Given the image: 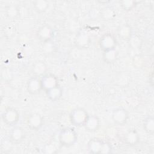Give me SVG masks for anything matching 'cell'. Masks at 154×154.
<instances>
[{
  "mask_svg": "<svg viewBox=\"0 0 154 154\" xmlns=\"http://www.w3.org/2000/svg\"><path fill=\"white\" fill-rule=\"evenodd\" d=\"M88 151L93 154L110 153L112 152V146L107 141L99 138H91L87 145Z\"/></svg>",
  "mask_w": 154,
  "mask_h": 154,
  "instance_id": "obj_1",
  "label": "cell"
},
{
  "mask_svg": "<svg viewBox=\"0 0 154 154\" xmlns=\"http://www.w3.org/2000/svg\"><path fill=\"white\" fill-rule=\"evenodd\" d=\"M58 141L60 144L66 147L73 146L78 141V134L74 128L65 127L58 134Z\"/></svg>",
  "mask_w": 154,
  "mask_h": 154,
  "instance_id": "obj_2",
  "label": "cell"
},
{
  "mask_svg": "<svg viewBox=\"0 0 154 154\" xmlns=\"http://www.w3.org/2000/svg\"><path fill=\"white\" fill-rule=\"evenodd\" d=\"M89 114L82 107L73 109L69 114V120L72 125L76 127L84 126Z\"/></svg>",
  "mask_w": 154,
  "mask_h": 154,
  "instance_id": "obj_3",
  "label": "cell"
},
{
  "mask_svg": "<svg viewBox=\"0 0 154 154\" xmlns=\"http://www.w3.org/2000/svg\"><path fill=\"white\" fill-rule=\"evenodd\" d=\"M1 118L5 125L10 127H14L16 126L19 121L20 114L16 109L8 107L2 113Z\"/></svg>",
  "mask_w": 154,
  "mask_h": 154,
  "instance_id": "obj_4",
  "label": "cell"
},
{
  "mask_svg": "<svg viewBox=\"0 0 154 154\" xmlns=\"http://www.w3.org/2000/svg\"><path fill=\"white\" fill-rule=\"evenodd\" d=\"M117 43L116 37L110 32L105 33L99 40V47L103 52L116 48Z\"/></svg>",
  "mask_w": 154,
  "mask_h": 154,
  "instance_id": "obj_5",
  "label": "cell"
},
{
  "mask_svg": "<svg viewBox=\"0 0 154 154\" xmlns=\"http://www.w3.org/2000/svg\"><path fill=\"white\" fill-rule=\"evenodd\" d=\"M44 123V117L40 113L34 112L28 115L26 124L29 129L37 131L41 129Z\"/></svg>",
  "mask_w": 154,
  "mask_h": 154,
  "instance_id": "obj_6",
  "label": "cell"
},
{
  "mask_svg": "<svg viewBox=\"0 0 154 154\" xmlns=\"http://www.w3.org/2000/svg\"><path fill=\"white\" fill-rule=\"evenodd\" d=\"M111 118L115 124L119 126H123L128 122L129 112L126 109L120 106L112 111Z\"/></svg>",
  "mask_w": 154,
  "mask_h": 154,
  "instance_id": "obj_7",
  "label": "cell"
},
{
  "mask_svg": "<svg viewBox=\"0 0 154 154\" xmlns=\"http://www.w3.org/2000/svg\"><path fill=\"white\" fill-rule=\"evenodd\" d=\"M121 141L129 146H136L140 141V136L135 129L127 130L121 137Z\"/></svg>",
  "mask_w": 154,
  "mask_h": 154,
  "instance_id": "obj_8",
  "label": "cell"
},
{
  "mask_svg": "<svg viewBox=\"0 0 154 154\" xmlns=\"http://www.w3.org/2000/svg\"><path fill=\"white\" fill-rule=\"evenodd\" d=\"M36 36L40 41L44 43L52 41L54 37V31L51 26L45 24L38 28L36 32Z\"/></svg>",
  "mask_w": 154,
  "mask_h": 154,
  "instance_id": "obj_9",
  "label": "cell"
},
{
  "mask_svg": "<svg viewBox=\"0 0 154 154\" xmlns=\"http://www.w3.org/2000/svg\"><path fill=\"white\" fill-rule=\"evenodd\" d=\"M91 42L89 34L84 31H80L75 38V45L79 49H87Z\"/></svg>",
  "mask_w": 154,
  "mask_h": 154,
  "instance_id": "obj_10",
  "label": "cell"
},
{
  "mask_svg": "<svg viewBox=\"0 0 154 154\" xmlns=\"http://www.w3.org/2000/svg\"><path fill=\"white\" fill-rule=\"evenodd\" d=\"M26 90L31 94L36 95L39 94L43 90L40 78L36 76L30 78L26 84Z\"/></svg>",
  "mask_w": 154,
  "mask_h": 154,
  "instance_id": "obj_11",
  "label": "cell"
},
{
  "mask_svg": "<svg viewBox=\"0 0 154 154\" xmlns=\"http://www.w3.org/2000/svg\"><path fill=\"white\" fill-rule=\"evenodd\" d=\"M26 137V132L25 130L17 126L13 127L9 134V138L10 141L14 144H18L21 143Z\"/></svg>",
  "mask_w": 154,
  "mask_h": 154,
  "instance_id": "obj_12",
  "label": "cell"
},
{
  "mask_svg": "<svg viewBox=\"0 0 154 154\" xmlns=\"http://www.w3.org/2000/svg\"><path fill=\"white\" fill-rule=\"evenodd\" d=\"M43 90L46 91L57 85L58 79L57 77L52 73H46L40 78Z\"/></svg>",
  "mask_w": 154,
  "mask_h": 154,
  "instance_id": "obj_13",
  "label": "cell"
},
{
  "mask_svg": "<svg viewBox=\"0 0 154 154\" xmlns=\"http://www.w3.org/2000/svg\"><path fill=\"white\" fill-rule=\"evenodd\" d=\"M100 126V121L99 118L96 115H89L84 127L87 131L94 132L97 131Z\"/></svg>",
  "mask_w": 154,
  "mask_h": 154,
  "instance_id": "obj_14",
  "label": "cell"
},
{
  "mask_svg": "<svg viewBox=\"0 0 154 154\" xmlns=\"http://www.w3.org/2000/svg\"><path fill=\"white\" fill-rule=\"evenodd\" d=\"M117 34L120 39L124 41H129L132 36V28L128 23L122 24L117 28Z\"/></svg>",
  "mask_w": 154,
  "mask_h": 154,
  "instance_id": "obj_15",
  "label": "cell"
},
{
  "mask_svg": "<svg viewBox=\"0 0 154 154\" xmlns=\"http://www.w3.org/2000/svg\"><path fill=\"white\" fill-rule=\"evenodd\" d=\"M47 98L51 102L59 100L63 95V88L58 84L46 91H45Z\"/></svg>",
  "mask_w": 154,
  "mask_h": 154,
  "instance_id": "obj_16",
  "label": "cell"
},
{
  "mask_svg": "<svg viewBox=\"0 0 154 154\" xmlns=\"http://www.w3.org/2000/svg\"><path fill=\"white\" fill-rule=\"evenodd\" d=\"M32 72L34 74V76L41 78L47 73V65L44 61L38 60L33 64L32 67Z\"/></svg>",
  "mask_w": 154,
  "mask_h": 154,
  "instance_id": "obj_17",
  "label": "cell"
},
{
  "mask_svg": "<svg viewBox=\"0 0 154 154\" xmlns=\"http://www.w3.org/2000/svg\"><path fill=\"white\" fill-rule=\"evenodd\" d=\"M116 16V12L114 8L110 6H105L100 10V17L105 21L113 20Z\"/></svg>",
  "mask_w": 154,
  "mask_h": 154,
  "instance_id": "obj_18",
  "label": "cell"
},
{
  "mask_svg": "<svg viewBox=\"0 0 154 154\" xmlns=\"http://www.w3.org/2000/svg\"><path fill=\"white\" fill-rule=\"evenodd\" d=\"M119 57L118 51L114 48L103 52L102 57L103 61L108 64L114 63L117 61Z\"/></svg>",
  "mask_w": 154,
  "mask_h": 154,
  "instance_id": "obj_19",
  "label": "cell"
},
{
  "mask_svg": "<svg viewBox=\"0 0 154 154\" xmlns=\"http://www.w3.org/2000/svg\"><path fill=\"white\" fill-rule=\"evenodd\" d=\"M143 128L147 134L153 135L154 134V118L153 116H148L144 119Z\"/></svg>",
  "mask_w": 154,
  "mask_h": 154,
  "instance_id": "obj_20",
  "label": "cell"
},
{
  "mask_svg": "<svg viewBox=\"0 0 154 154\" xmlns=\"http://www.w3.org/2000/svg\"><path fill=\"white\" fill-rule=\"evenodd\" d=\"M32 5L34 8L37 12L42 13L47 10L49 4V2L46 0H37L32 2Z\"/></svg>",
  "mask_w": 154,
  "mask_h": 154,
  "instance_id": "obj_21",
  "label": "cell"
},
{
  "mask_svg": "<svg viewBox=\"0 0 154 154\" xmlns=\"http://www.w3.org/2000/svg\"><path fill=\"white\" fill-rule=\"evenodd\" d=\"M5 14L9 19H15L19 14V8L14 5H8L5 8Z\"/></svg>",
  "mask_w": 154,
  "mask_h": 154,
  "instance_id": "obj_22",
  "label": "cell"
},
{
  "mask_svg": "<svg viewBox=\"0 0 154 154\" xmlns=\"http://www.w3.org/2000/svg\"><path fill=\"white\" fill-rule=\"evenodd\" d=\"M137 5V2L132 0H124L120 1V6L124 10L129 11L134 8Z\"/></svg>",
  "mask_w": 154,
  "mask_h": 154,
  "instance_id": "obj_23",
  "label": "cell"
}]
</instances>
